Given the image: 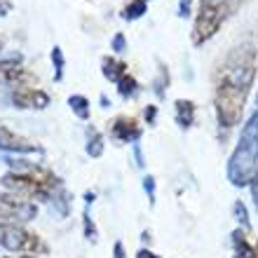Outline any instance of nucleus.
Instances as JSON below:
<instances>
[{
	"mask_svg": "<svg viewBox=\"0 0 258 258\" xmlns=\"http://www.w3.org/2000/svg\"><path fill=\"white\" fill-rule=\"evenodd\" d=\"M258 71V52L251 42L232 47L214 75V113L218 127L232 129L242 122L249 92Z\"/></svg>",
	"mask_w": 258,
	"mask_h": 258,
	"instance_id": "f257e3e1",
	"label": "nucleus"
},
{
	"mask_svg": "<svg viewBox=\"0 0 258 258\" xmlns=\"http://www.w3.org/2000/svg\"><path fill=\"white\" fill-rule=\"evenodd\" d=\"M5 164H10V171L3 174L0 185L7 192L21 195L31 202H52L54 195L61 190V178L45 164L31 162L24 157H5Z\"/></svg>",
	"mask_w": 258,
	"mask_h": 258,
	"instance_id": "f03ea898",
	"label": "nucleus"
},
{
	"mask_svg": "<svg viewBox=\"0 0 258 258\" xmlns=\"http://www.w3.org/2000/svg\"><path fill=\"white\" fill-rule=\"evenodd\" d=\"M258 167V103L249 120L242 127V134L237 139V146L232 150L230 160H228V181L235 188H244L253 181Z\"/></svg>",
	"mask_w": 258,
	"mask_h": 258,
	"instance_id": "7ed1b4c3",
	"label": "nucleus"
},
{
	"mask_svg": "<svg viewBox=\"0 0 258 258\" xmlns=\"http://www.w3.org/2000/svg\"><path fill=\"white\" fill-rule=\"evenodd\" d=\"M228 17H230V3L228 0H200L190 31L192 45L202 47L204 42H209L228 21Z\"/></svg>",
	"mask_w": 258,
	"mask_h": 258,
	"instance_id": "20e7f679",
	"label": "nucleus"
},
{
	"mask_svg": "<svg viewBox=\"0 0 258 258\" xmlns=\"http://www.w3.org/2000/svg\"><path fill=\"white\" fill-rule=\"evenodd\" d=\"M0 246L5 251L12 253H24V256H47L49 244L38 235L31 232L24 225H10V223H0Z\"/></svg>",
	"mask_w": 258,
	"mask_h": 258,
	"instance_id": "39448f33",
	"label": "nucleus"
},
{
	"mask_svg": "<svg viewBox=\"0 0 258 258\" xmlns=\"http://www.w3.org/2000/svg\"><path fill=\"white\" fill-rule=\"evenodd\" d=\"M38 218V204L14 192H0V223L24 225Z\"/></svg>",
	"mask_w": 258,
	"mask_h": 258,
	"instance_id": "423d86ee",
	"label": "nucleus"
},
{
	"mask_svg": "<svg viewBox=\"0 0 258 258\" xmlns=\"http://www.w3.org/2000/svg\"><path fill=\"white\" fill-rule=\"evenodd\" d=\"M10 101L14 108L21 110H45L49 106V94L38 85H26V87H14Z\"/></svg>",
	"mask_w": 258,
	"mask_h": 258,
	"instance_id": "0eeeda50",
	"label": "nucleus"
},
{
	"mask_svg": "<svg viewBox=\"0 0 258 258\" xmlns=\"http://www.w3.org/2000/svg\"><path fill=\"white\" fill-rule=\"evenodd\" d=\"M0 85L5 87H26V85H38L35 78L28 68L21 66V59H0Z\"/></svg>",
	"mask_w": 258,
	"mask_h": 258,
	"instance_id": "6e6552de",
	"label": "nucleus"
},
{
	"mask_svg": "<svg viewBox=\"0 0 258 258\" xmlns=\"http://www.w3.org/2000/svg\"><path fill=\"white\" fill-rule=\"evenodd\" d=\"M108 134L117 143H136L143 136V127L134 115H117L108 122Z\"/></svg>",
	"mask_w": 258,
	"mask_h": 258,
	"instance_id": "1a4fd4ad",
	"label": "nucleus"
},
{
	"mask_svg": "<svg viewBox=\"0 0 258 258\" xmlns=\"http://www.w3.org/2000/svg\"><path fill=\"white\" fill-rule=\"evenodd\" d=\"M0 150L12 153V155H31V153H42V148L35 141L21 134H14L10 127L0 124Z\"/></svg>",
	"mask_w": 258,
	"mask_h": 258,
	"instance_id": "9d476101",
	"label": "nucleus"
},
{
	"mask_svg": "<svg viewBox=\"0 0 258 258\" xmlns=\"http://www.w3.org/2000/svg\"><path fill=\"white\" fill-rule=\"evenodd\" d=\"M230 244L235 258H258V239L251 237V230L235 228L230 232Z\"/></svg>",
	"mask_w": 258,
	"mask_h": 258,
	"instance_id": "9b49d317",
	"label": "nucleus"
},
{
	"mask_svg": "<svg viewBox=\"0 0 258 258\" xmlns=\"http://www.w3.org/2000/svg\"><path fill=\"white\" fill-rule=\"evenodd\" d=\"M195 115L197 106L192 99H176L174 101V117H176V124L181 129H190L195 124Z\"/></svg>",
	"mask_w": 258,
	"mask_h": 258,
	"instance_id": "f8f14e48",
	"label": "nucleus"
},
{
	"mask_svg": "<svg viewBox=\"0 0 258 258\" xmlns=\"http://www.w3.org/2000/svg\"><path fill=\"white\" fill-rule=\"evenodd\" d=\"M101 73H103V78L106 80H110V82H120L124 78V75L129 73V68H127V63L124 61H120V59H115V56H110V54H106L101 59Z\"/></svg>",
	"mask_w": 258,
	"mask_h": 258,
	"instance_id": "ddd939ff",
	"label": "nucleus"
},
{
	"mask_svg": "<svg viewBox=\"0 0 258 258\" xmlns=\"http://www.w3.org/2000/svg\"><path fill=\"white\" fill-rule=\"evenodd\" d=\"M85 150H87L89 157H101L103 155L106 143H103V134L99 129H94V127L87 129V146H85Z\"/></svg>",
	"mask_w": 258,
	"mask_h": 258,
	"instance_id": "4468645a",
	"label": "nucleus"
},
{
	"mask_svg": "<svg viewBox=\"0 0 258 258\" xmlns=\"http://www.w3.org/2000/svg\"><path fill=\"white\" fill-rule=\"evenodd\" d=\"M68 106H71V110H73V115L78 120H89V115H92V106H89L87 96H82V94L68 96Z\"/></svg>",
	"mask_w": 258,
	"mask_h": 258,
	"instance_id": "2eb2a0df",
	"label": "nucleus"
},
{
	"mask_svg": "<svg viewBox=\"0 0 258 258\" xmlns=\"http://www.w3.org/2000/svg\"><path fill=\"white\" fill-rule=\"evenodd\" d=\"M148 12V3L146 0H129L127 5L122 7V17L124 21H136V19H141L143 14Z\"/></svg>",
	"mask_w": 258,
	"mask_h": 258,
	"instance_id": "dca6fc26",
	"label": "nucleus"
},
{
	"mask_svg": "<svg viewBox=\"0 0 258 258\" xmlns=\"http://www.w3.org/2000/svg\"><path fill=\"white\" fill-rule=\"evenodd\" d=\"M117 92H120V96H122V99H134V96L141 92V87H139V82H136L134 75L127 73L122 80L117 82Z\"/></svg>",
	"mask_w": 258,
	"mask_h": 258,
	"instance_id": "f3484780",
	"label": "nucleus"
},
{
	"mask_svg": "<svg viewBox=\"0 0 258 258\" xmlns=\"http://www.w3.org/2000/svg\"><path fill=\"white\" fill-rule=\"evenodd\" d=\"M232 216L237 218V223H239V228H244V230H251V221H249V211H246V207H244V202H235L232 204Z\"/></svg>",
	"mask_w": 258,
	"mask_h": 258,
	"instance_id": "a211bd4d",
	"label": "nucleus"
},
{
	"mask_svg": "<svg viewBox=\"0 0 258 258\" xmlns=\"http://www.w3.org/2000/svg\"><path fill=\"white\" fill-rule=\"evenodd\" d=\"M52 63H54V68H56L54 80L59 82L63 78V66H66V56H63V49L59 47V45H54V47H52Z\"/></svg>",
	"mask_w": 258,
	"mask_h": 258,
	"instance_id": "6ab92c4d",
	"label": "nucleus"
},
{
	"mask_svg": "<svg viewBox=\"0 0 258 258\" xmlns=\"http://www.w3.org/2000/svg\"><path fill=\"white\" fill-rule=\"evenodd\" d=\"M153 85H155L157 96H164V87H169V71H167V66L162 61H160V71H157V78Z\"/></svg>",
	"mask_w": 258,
	"mask_h": 258,
	"instance_id": "aec40b11",
	"label": "nucleus"
},
{
	"mask_svg": "<svg viewBox=\"0 0 258 258\" xmlns=\"http://www.w3.org/2000/svg\"><path fill=\"white\" fill-rule=\"evenodd\" d=\"M82 225H85V237H87L89 242H96V237H99V232H96L94 221L89 218V209L82 211Z\"/></svg>",
	"mask_w": 258,
	"mask_h": 258,
	"instance_id": "412c9836",
	"label": "nucleus"
},
{
	"mask_svg": "<svg viewBox=\"0 0 258 258\" xmlns=\"http://www.w3.org/2000/svg\"><path fill=\"white\" fill-rule=\"evenodd\" d=\"M155 188H157V183H155V176H146L143 178V190L148 192V200H150V207L155 204Z\"/></svg>",
	"mask_w": 258,
	"mask_h": 258,
	"instance_id": "4be33fe9",
	"label": "nucleus"
},
{
	"mask_svg": "<svg viewBox=\"0 0 258 258\" xmlns=\"http://www.w3.org/2000/svg\"><path fill=\"white\" fill-rule=\"evenodd\" d=\"M110 49H113V52H117V54L127 49V38H124V33H115V35H113V40H110Z\"/></svg>",
	"mask_w": 258,
	"mask_h": 258,
	"instance_id": "5701e85b",
	"label": "nucleus"
},
{
	"mask_svg": "<svg viewBox=\"0 0 258 258\" xmlns=\"http://www.w3.org/2000/svg\"><path fill=\"white\" fill-rule=\"evenodd\" d=\"M192 12V0H178V17L185 19V17H190Z\"/></svg>",
	"mask_w": 258,
	"mask_h": 258,
	"instance_id": "b1692460",
	"label": "nucleus"
},
{
	"mask_svg": "<svg viewBox=\"0 0 258 258\" xmlns=\"http://www.w3.org/2000/svg\"><path fill=\"white\" fill-rule=\"evenodd\" d=\"M143 117H146V122L153 127L157 122V106H148V108L143 110Z\"/></svg>",
	"mask_w": 258,
	"mask_h": 258,
	"instance_id": "393cba45",
	"label": "nucleus"
},
{
	"mask_svg": "<svg viewBox=\"0 0 258 258\" xmlns=\"http://www.w3.org/2000/svg\"><path fill=\"white\" fill-rule=\"evenodd\" d=\"M113 258H129L122 242H115V244H113Z\"/></svg>",
	"mask_w": 258,
	"mask_h": 258,
	"instance_id": "a878e982",
	"label": "nucleus"
},
{
	"mask_svg": "<svg viewBox=\"0 0 258 258\" xmlns=\"http://www.w3.org/2000/svg\"><path fill=\"white\" fill-rule=\"evenodd\" d=\"M136 258H160V256H157L155 251H150V249H146V246H143V249H139V251H136Z\"/></svg>",
	"mask_w": 258,
	"mask_h": 258,
	"instance_id": "bb28decb",
	"label": "nucleus"
},
{
	"mask_svg": "<svg viewBox=\"0 0 258 258\" xmlns=\"http://www.w3.org/2000/svg\"><path fill=\"white\" fill-rule=\"evenodd\" d=\"M249 188H251V197H253V204H256V209H258V178H253L251 183H249Z\"/></svg>",
	"mask_w": 258,
	"mask_h": 258,
	"instance_id": "cd10ccee",
	"label": "nucleus"
},
{
	"mask_svg": "<svg viewBox=\"0 0 258 258\" xmlns=\"http://www.w3.org/2000/svg\"><path fill=\"white\" fill-rule=\"evenodd\" d=\"M10 10H12V5H10L7 0H0V17H5V14L10 12Z\"/></svg>",
	"mask_w": 258,
	"mask_h": 258,
	"instance_id": "c85d7f7f",
	"label": "nucleus"
},
{
	"mask_svg": "<svg viewBox=\"0 0 258 258\" xmlns=\"http://www.w3.org/2000/svg\"><path fill=\"white\" fill-rule=\"evenodd\" d=\"M5 47V38H3V35H0V49Z\"/></svg>",
	"mask_w": 258,
	"mask_h": 258,
	"instance_id": "c756f323",
	"label": "nucleus"
},
{
	"mask_svg": "<svg viewBox=\"0 0 258 258\" xmlns=\"http://www.w3.org/2000/svg\"><path fill=\"white\" fill-rule=\"evenodd\" d=\"M21 258H45V256H28L26 253V256H21Z\"/></svg>",
	"mask_w": 258,
	"mask_h": 258,
	"instance_id": "7c9ffc66",
	"label": "nucleus"
},
{
	"mask_svg": "<svg viewBox=\"0 0 258 258\" xmlns=\"http://www.w3.org/2000/svg\"><path fill=\"white\" fill-rule=\"evenodd\" d=\"M0 258H10V256H0Z\"/></svg>",
	"mask_w": 258,
	"mask_h": 258,
	"instance_id": "2f4dec72",
	"label": "nucleus"
},
{
	"mask_svg": "<svg viewBox=\"0 0 258 258\" xmlns=\"http://www.w3.org/2000/svg\"><path fill=\"white\" fill-rule=\"evenodd\" d=\"M146 3H148V0H146Z\"/></svg>",
	"mask_w": 258,
	"mask_h": 258,
	"instance_id": "473e14b6",
	"label": "nucleus"
}]
</instances>
